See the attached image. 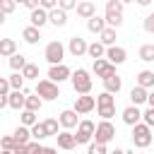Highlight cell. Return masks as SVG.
<instances>
[{
    "label": "cell",
    "mask_w": 154,
    "mask_h": 154,
    "mask_svg": "<svg viewBox=\"0 0 154 154\" xmlns=\"http://www.w3.org/2000/svg\"><path fill=\"white\" fill-rule=\"evenodd\" d=\"M106 26L111 29H118L123 24V2L120 0H108L106 2Z\"/></svg>",
    "instance_id": "1"
},
{
    "label": "cell",
    "mask_w": 154,
    "mask_h": 154,
    "mask_svg": "<svg viewBox=\"0 0 154 154\" xmlns=\"http://www.w3.org/2000/svg\"><path fill=\"white\" fill-rule=\"evenodd\" d=\"M70 82H72L75 94H89V91H91V77H89V72H87L84 67H77V70L72 72Z\"/></svg>",
    "instance_id": "2"
},
{
    "label": "cell",
    "mask_w": 154,
    "mask_h": 154,
    "mask_svg": "<svg viewBox=\"0 0 154 154\" xmlns=\"http://www.w3.org/2000/svg\"><path fill=\"white\" fill-rule=\"evenodd\" d=\"M152 140H154V135H152V128H149V125H144V123L132 125V144H135V147L144 149V147L152 144Z\"/></svg>",
    "instance_id": "3"
},
{
    "label": "cell",
    "mask_w": 154,
    "mask_h": 154,
    "mask_svg": "<svg viewBox=\"0 0 154 154\" xmlns=\"http://www.w3.org/2000/svg\"><path fill=\"white\" fill-rule=\"evenodd\" d=\"M36 94H38L43 101H55V99L60 96V89H58V84L51 82V79H38V82H36Z\"/></svg>",
    "instance_id": "4"
},
{
    "label": "cell",
    "mask_w": 154,
    "mask_h": 154,
    "mask_svg": "<svg viewBox=\"0 0 154 154\" xmlns=\"http://www.w3.org/2000/svg\"><path fill=\"white\" fill-rule=\"evenodd\" d=\"M113 137H116V128H113V123H111V120H101V123L96 125L94 142H96V144H108Z\"/></svg>",
    "instance_id": "5"
},
{
    "label": "cell",
    "mask_w": 154,
    "mask_h": 154,
    "mask_svg": "<svg viewBox=\"0 0 154 154\" xmlns=\"http://www.w3.org/2000/svg\"><path fill=\"white\" fill-rule=\"evenodd\" d=\"M94 132H96V125H94L91 120H79V125H77V135H75L77 144H91Z\"/></svg>",
    "instance_id": "6"
},
{
    "label": "cell",
    "mask_w": 154,
    "mask_h": 154,
    "mask_svg": "<svg viewBox=\"0 0 154 154\" xmlns=\"http://www.w3.org/2000/svg\"><path fill=\"white\" fill-rule=\"evenodd\" d=\"M43 55H46V60H48L51 65H60L63 58H65V46H63L60 41H51V43L46 46Z\"/></svg>",
    "instance_id": "7"
},
{
    "label": "cell",
    "mask_w": 154,
    "mask_h": 154,
    "mask_svg": "<svg viewBox=\"0 0 154 154\" xmlns=\"http://www.w3.org/2000/svg\"><path fill=\"white\" fill-rule=\"evenodd\" d=\"M72 77V70L67 67V65H51L48 67V79L51 82H55V84H60V82H65V79H70Z\"/></svg>",
    "instance_id": "8"
},
{
    "label": "cell",
    "mask_w": 154,
    "mask_h": 154,
    "mask_svg": "<svg viewBox=\"0 0 154 154\" xmlns=\"http://www.w3.org/2000/svg\"><path fill=\"white\" fill-rule=\"evenodd\" d=\"M125 58H128V51L123 46H108L106 48V60L111 65H120V63H125Z\"/></svg>",
    "instance_id": "9"
},
{
    "label": "cell",
    "mask_w": 154,
    "mask_h": 154,
    "mask_svg": "<svg viewBox=\"0 0 154 154\" xmlns=\"http://www.w3.org/2000/svg\"><path fill=\"white\" fill-rule=\"evenodd\" d=\"M91 70H94V75L96 77H108V75H116V65H111L106 58H99V60H94V65H91Z\"/></svg>",
    "instance_id": "10"
},
{
    "label": "cell",
    "mask_w": 154,
    "mask_h": 154,
    "mask_svg": "<svg viewBox=\"0 0 154 154\" xmlns=\"http://www.w3.org/2000/svg\"><path fill=\"white\" fill-rule=\"evenodd\" d=\"M94 106H96V99L94 96H89V94H79L77 99H75V111L77 113H89V111H94Z\"/></svg>",
    "instance_id": "11"
},
{
    "label": "cell",
    "mask_w": 154,
    "mask_h": 154,
    "mask_svg": "<svg viewBox=\"0 0 154 154\" xmlns=\"http://www.w3.org/2000/svg\"><path fill=\"white\" fill-rule=\"evenodd\" d=\"M58 123L65 128V130H72V128H77L79 125V118H77V111L75 108H65L60 116H58Z\"/></svg>",
    "instance_id": "12"
},
{
    "label": "cell",
    "mask_w": 154,
    "mask_h": 154,
    "mask_svg": "<svg viewBox=\"0 0 154 154\" xmlns=\"http://www.w3.org/2000/svg\"><path fill=\"white\" fill-rule=\"evenodd\" d=\"M87 48H89V43H87L82 36H72V38L67 41V51H70L75 58H82V55L87 53Z\"/></svg>",
    "instance_id": "13"
},
{
    "label": "cell",
    "mask_w": 154,
    "mask_h": 154,
    "mask_svg": "<svg viewBox=\"0 0 154 154\" xmlns=\"http://www.w3.org/2000/svg\"><path fill=\"white\" fill-rule=\"evenodd\" d=\"M24 103H26V94H24V89H19V91H10V96H7V106H10V108H14V111H24Z\"/></svg>",
    "instance_id": "14"
},
{
    "label": "cell",
    "mask_w": 154,
    "mask_h": 154,
    "mask_svg": "<svg viewBox=\"0 0 154 154\" xmlns=\"http://www.w3.org/2000/svg\"><path fill=\"white\" fill-rule=\"evenodd\" d=\"M140 120H142V111H140V106H128V108L123 111V123H125V125L132 128V125H137Z\"/></svg>",
    "instance_id": "15"
},
{
    "label": "cell",
    "mask_w": 154,
    "mask_h": 154,
    "mask_svg": "<svg viewBox=\"0 0 154 154\" xmlns=\"http://www.w3.org/2000/svg\"><path fill=\"white\" fill-rule=\"evenodd\" d=\"M77 14L82 19H91V17H96V5L91 0H79L77 2Z\"/></svg>",
    "instance_id": "16"
},
{
    "label": "cell",
    "mask_w": 154,
    "mask_h": 154,
    "mask_svg": "<svg viewBox=\"0 0 154 154\" xmlns=\"http://www.w3.org/2000/svg\"><path fill=\"white\" fill-rule=\"evenodd\" d=\"M29 22H31V26L41 29V26H46V24H48V12H46L43 7H36V10H31Z\"/></svg>",
    "instance_id": "17"
},
{
    "label": "cell",
    "mask_w": 154,
    "mask_h": 154,
    "mask_svg": "<svg viewBox=\"0 0 154 154\" xmlns=\"http://www.w3.org/2000/svg\"><path fill=\"white\" fill-rule=\"evenodd\" d=\"M103 89H106L108 94H118V91L123 89V79L118 77V72H116V75H108V77H103Z\"/></svg>",
    "instance_id": "18"
},
{
    "label": "cell",
    "mask_w": 154,
    "mask_h": 154,
    "mask_svg": "<svg viewBox=\"0 0 154 154\" xmlns=\"http://www.w3.org/2000/svg\"><path fill=\"white\" fill-rule=\"evenodd\" d=\"M55 137H58V147H60V149H75V147H77V140H75V135H72L70 130H63V132H58Z\"/></svg>",
    "instance_id": "19"
},
{
    "label": "cell",
    "mask_w": 154,
    "mask_h": 154,
    "mask_svg": "<svg viewBox=\"0 0 154 154\" xmlns=\"http://www.w3.org/2000/svg\"><path fill=\"white\" fill-rule=\"evenodd\" d=\"M147 96H149V91H147L144 87H140V84H135V87L130 89V101H132V106L147 103Z\"/></svg>",
    "instance_id": "20"
},
{
    "label": "cell",
    "mask_w": 154,
    "mask_h": 154,
    "mask_svg": "<svg viewBox=\"0 0 154 154\" xmlns=\"http://www.w3.org/2000/svg\"><path fill=\"white\" fill-rule=\"evenodd\" d=\"M48 22H51L53 26H65V24H67V12L60 10V7H55V10L48 12Z\"/></svg>",
    "instance_id": "21"
},
{
    "label": "cell",
    "mask_w": 154,
    "mask_h": 154,
    "mask_svg": "<svg viewBox=\"0 0 154 154\" xmlns=\"http://www.w3.org/2000/svg\"><path fill=\"white\" fill-rule=\"evenodd\" d=\"M17 53V41L14 38H0V55L2 58H12Z\"/></svg>",
    "instance_id": "22"
},
{
    "label": "cell",
    "mask_w": 154,
    "mask_h": 154,
    "mask_svg": "<svg viewBox=\"0 0 154 154\" xmlns=\"http://www.w3.org/2000/svg\"><path fill=\"white\" fill-rule=\"evenodd\" d=\"M12 137H14V142H17V144H26V142H31V128L19 125V128L12 132Z\"/></svg>",
    "instance_id": "23"
},
{
    "label": "cell",
    "mask_w": 154,
    "mask_h": 154,
    "mask_svg": "<svg viewBox=\"0 0 154 154\" xmlns=\"http://www.w3.org/2000/svg\"><path fill=\"white\" fill-rule=\"evenodd\" d=\"M22 38L26 41V43H38V38H41V29H36V26H24L22 29Z\"/></svg>",
    "instance_id": "24"
},
{
    "label": "cell",
    "mask_w": 154,
    "mask_h": 154,
    "mask_svg": "<svg viewBox=\"0 0 154 154\" xmlns=\"http://www.w3.org/2000/svg\"><path fill=\"white\" fill-rule=\"evenodd\" d=\"M87 55H89V58H94V60H99V58H106V46H103L101 41H94V43H89V48H87Z\"/></svg>",
    "instance_id": "25"
},
{
    "label": "cell",
    "mask_w": 154,
    "mask_h": 154,
    "mask_svg": "<svg viewBox=\"0 0 154 154\" xmlns=\"http://www.w3.org/2000/svg\"><path fill=\"white\" fill-rule=\"evenodd\" d=\"M87 29L91 31V34H101L103 29H106V19L103 17H91V19H87Z\"/></svg>",
    "instance_id": "26"
},
{
    "label": "cell",
    "mask_w": 154,
    "mask_h": 154,
    "mask_svg": "<svg viewBox=\"0 0 154 154\" xmlns=\"http://www.w3.org/2000/svg\"><path fill=\"white\" fill-rule=\"evenodd\" d=\"M137 84L144 87V89H154V72L152 70H142L137 75Z\"/></svg>",
    "instance_id": "27"
},
{
    "label": "cell",
    "mask_w": 154,
    "mask_h": 154,
    "mask_svg": "<svg viewBox=\"0 0 154 154\" xmlns=\"http://www.w3.org/2000/svg\"><path fill=\"white\" fill-rule=\"evenodd\" d=\"M99 36H101V43H103L106 48H108V46H116V29L106 26V29H103V31H101Z\"/></svg>",
    "instance_id": "28"
},
{
    "label": "cell",
    "mask_w": 154,
    "mask_h": 154,
    "mask_svg": "<svg viewBox=\"0 0 154 154\" xmlns=\"http://www.w3.org/2000/svg\"><path fill=\"white\" fill-rule=\"evenodd\" d=\"M10 67H12L14 72H22V70L26 67V58H24L22 53H14V55L10 58Z\"/></svg>",
    "instance_id": "29"
},
{
    "label": "cell",
    "mask_w": 154,
    "mask_h": 154,
    "mask_svg": "<svg viewBox=\"0 0 154 154\" xmlns=\"http://www.w3.org/2000/svg\"><path fill=\"white\" fill-rule=\"evenodd\" d=\"M140 60H144V63H154V43H144V46H140Z\"/></svg>",
    "instance_id": "30"
},
{
    "label": "cell",
    "mask_w": 154,
    "mask_h": 154,
    "mask_svg": "<svg viewBox=\"0 0 154 154\" xmlns=\"http://www.w3.org/2000/svg\"><path fill=\"white\" fill-rule=\"evenodd\" d=\"M41 106H43V99H41L38 94H36V96H26V103H24L26 111H34V113H36V111H41Z\"/></svg>",
    "instance_id": "31"
},
{
    "label": "cell",
    "mask_w": 154,
    "mask_h": 154,
    "mask_svg": "<svg viewBox=\"0 0 154 154\" xmlns=\"http://www.w3.org/2000/svg\"><path fill=\"white\" fill-rule=\"evenodd\" d=\"M24 79H38V65L36 63H26V67L22 70Z\"/></svg>",
    "instance_id": "32"
},
{
    "label": "cell",
    "mask_w": 154,
    "mask_h": 154,
    "mask_svg": "<svg viewBox=\"0 0 154 154\" xmlns=\"http://www.w3.org/2000/svg\"><path fill=\"white\" fill-rule=\"evenodd\" d=\"M10 87H12V91H19V89H24V75H22V72H14V75H10Z\"/></svg>",
    "instance_id": "33"
},
{
    "label": "cell",
    "mask_w": 154,
    "mask_h": 154,
    "mask_svg": "<svg viewBox=\"0 0 154 154\" xmlns=\"http://www.w3.org/2000/svg\"><path fill=\"white\" fill-rule=\"evenodd\" d=\"M96 106H116V96L108 94V91H101L96 96Z\"/></svg>",
    "instance_id": "34"
},
{
    "label": "cell",
    "mask_w": 154,
    "mask_h": 154,
    "mask_svg": "<svg viewBox=\"0 0 154 154\" xmlns=\"http://www.w3.org/2000/svg\"><path fill=\"white\" fill-rule=\"evenodd\" d=\"M58 125H60V123H58L55 118H46V120H43L46 135H48V137H55V135H58Z\"/></svg>",
    "instance_id": "35"
},
{
    "label": "cell",
    "mask_w": 154,
    "mask_h": 154,
    "mask_svg": "<svg viewBox=\"0 0 154 154\" xmlns=\"http://www.w3.org/2000/svg\"><path fill=\"white\" fill-rule=\"evenodd\" d=\"M38 120H36V113L34 111H22V125H26V128H31V125H36Z\"/></svg>",
    "instance_id": "36"
},
{
    "label": "cell",
    "mask_w": 154,
    "mask_h": 154,
    "mask_svg": "<svg viewBox=\"0 0 154 154\" xmlns=\"http://www.w3.org/2000/svg\"><path fill=\"white\" fill-rule=\"evenodd\" d=\"M31 137L38 142V140H43V137H48L46 135V128H43V123H36V125H31Z\"/></svg>",
    "instance_id": "37"
},
{
    "label": "cell",
    "mask_w": 154,
    "mask_h": 154,
    "mask_svg": "<svg viewBox=\"0 0 154 154\" xmlns=\"http://www.w3.org/2000/svg\"><path fill=\"white\" fill-rule=\"evenodd\" d=\"M99 108V116L103 118V120H111L113 116H116V106H96Z\"/></svg>",
    "instance_id": "38"
},
{
    "label": "cell",
    "mask_w": 154,
    "mask_h": 154,
    "mask_svg": "<svg viewBox=\"0 0 154 154\" xmlns=\"http://www.w3.org/2000/svg\"><path fill=\"white\" fill-rule=\"evenodd\" d=\"M14 144H17V142H14V137H12V135H5V137L0 140V149H7V152H12V149H14Z\"/></svg>",
    "instance_id": "39"
},
{
    "label": "cell",
    "mask_w": 154,
    "mask_h": 154,
    "mask_svg": "<svg viewBox=\"0 0 154 154\" xmlns=\"http://www.w3.org/2000/svg\"><path fill=\"white\" fill-rule=\"evenodd\" d=\"M14 7H17V2H14V0H0V12L12 14V12H14Z\"/></svg>",
    "instance_id": "40"
},
{
    "label": "cell",
    "mask_w": 154,
    "mask_h": 154,
    "mask_svg": "<svg viewBox=\"0 0 154 154\" xmlns=\"http://www.w3.org/2000/svg\"><path fill=\"white\" fill-rule=\"evenodd\" d=\"M142 120H144V125L154 128V108H152V106H149L147 111H142Z\"/></svg>",
    "instance_id": "41"
},
{
    "label": "cell",
    "mask_w": 154,
    "mask_h": 154,
    "mask_svg": "<svg viewBox=\"0 0 154 154\" xmlns=\"http://www.w3.org/2000/svg\"><path fill=\"white\" fill-rule=\"evenodd\" d=\"M58 7L70 12V10H77V0H58Z\"/></svg>",
    "instance_id": "42"
},
{
    "label": "cell",
    "mask_w": 154,
    "mask_h": 154,
    "mask_svg": "<svg viewBox=\"0 0 154 154\" xmlns=\"http://www.w3.org/2000/svg\"><path fill=\"white\" fill-rule=\"evenodd\" d=\"M87 154H108V152H106V144H96V142H91L89 149H87Z\"/></svg>",
    "instance_id": "43"
},
{
    "label": "cell",
    "mask_w": 154,
    "mask_h": 154,
    "mask_svg": "<svg viewBox=\"0 0 154 154\" xmlns=\"http://www.w3.org/2000/svg\"><path fill=\"white\" fill-rule=\"evenodd\" d=\"M142 26H144V31H147V34H154V12L144 17V22H142Z\"/></svg>",
    "instance_id": "44"
},
{
    "label": "cell",
    "mask_w": 154,
    "mask_h": 154,
    "mask_svg": "<svg viewBox=\"0 0 154 154\" xmlns=\"http://www.w3.org/2000/svg\"><path fill=\"white\" fill-rule=\"evenodd\" d=\"M38 7H43L46 12H51V10L58 7V0H38Z\"/></svg>",
    "instance_id": "45"
},
{
    "label": "cell",
    "mask_w": 154,
    "mask_h": 154,
    "mask_svg": "<svg viewBox=\"0 0 154 154\" xmlns=\"http://www.w3.org/2000/svg\"><path fill=\"white\" fill-rule=\"evenodd\" d=\"M10 79H0V94H5V96H10Z\"/></svg>",
    "instance_id": "46"
},
{
    "label": "cell",
    "mask_w": 154,
    "mask_h": 154,
    "mask_svg": "<svg viewBox=\"0 0 154 154\" xmlns=\"http://www.w3.org/2000/svg\"><path fill=\"white\" fill-rule=\"evenodd\" d=\"M12 154H29V144H14Z\"/></svg>",
    "instance_id": "47"
},
{
    "label": "cell",
    "mask_w": 154,
    "mask_h": 154,
    "mask_svg": "<svg viewBox=\"0 0 154 154\" xmlns=\"http://www.w3.org/2000/svg\"><path fill=\"white\" fill-rule=\"evenodd\" d=\"M24 7H29V10H36V7H38V0H24Z\"/></svg>",
    "instance_id": "48"
},
{
    "label": "cell",
    "mask_w": 154,
    "mask_h": 154,
    "mask_svg": "<svg viewBox=\"0 0 154 154\" xmlns=\"http://www.w3.org/2000/svg\"><path fill=\"white\" fill-rule=\"evenodd\" d=\"M38 154H58V149H55V147H43Z\"/></svg>",
    "instance_id": "49"
},
{
    "label": "cell",
    "mask_w": 154,
    "mask_h": 154,
    "mask_svg": "<svg viewBox=\"0 0 154 154\" xmlns=\"http://www.w3.org/2000/svg\"><path fill=\"white\" fill-rule=\"evenodd\" d=\"M147 103H149V106H152V108H154V89H152V91H149V96H147Z\"/></svg>",
    "instance_id": "50"
},
{
    "label": "cell",
    "mask_w": 154,
    "mask_h": 154,
    "mask_svg": "<svg viewBox=\"0 0 154 154\" xmlns=\"http://www.w3.org/2000/svg\"><path fill=\"white\" fill-rule=\"evenodd\" d=\"M5 106H7V96H5V94H0V108H5Z\"/></svg>",
    "instance_id": "51"
},
{
    "label": "cell",
    "mask_w": 154,
    "mask_h": 154,
    "mask_svg": "<svg viewBox=\"0 0 154 154\" xmlns=\"http://www.w3.org/2000/svg\"><path fill=\"white\" fill-rule=\"evenodd\" d=\"M135 2H137V5H140V7H147V5H149V2H152V0H135Z\"/></svg>",
    "instance_id": "52"
},
{
    "label": "cell",
    "mask_w": 154,
    "mask_h": 154,
    "mask_svg": "<svg viewBox=\"0 0 154 154\" xmlns=\"http://www.w3.org/2000/svg\"><path fill=\"white\" fill-rule=\"evenodd\" d=\"M108 154H125V152H123V149H118V147H116V149H113V152H108Z\"/></svg>",
    "instance_id": "53"
},
{
    "label": "cell",
    "mask_w": 154,
    "mask_h": 154,
    "mask_svg": "<svg viewBox=\"0 0 154 154\" xmlns=\"http://www.w3.org/2000/svg\"><path fill=\"white\" fill-rule=\"evenodd\" d=\"M5 17H7V14H5V12H0V26H2V22H5Z\"/></svg>",
    "instance_id": "54"
},
{
    "label": "cell",
    "mask_w": 154,
    "mask_h": 154,
    "mask_svg": "<svg viewBox=\"0 0 154 154\" xmlns=\"http://www.w3.org/2000/svg\"><path fill=\"white\" fill-rule=\"evenodd\" d=\"M0 154H12V152H7V149H0Z\"/></svg>",
    "instance_id": "55"
},
{
    "label": "cell",
    "mask_w": 154,
    "mask_h": 154,
    "mask_svg": "<svg viewBox=\"0 0 154 154\" xmlns=\"http://www.w3.org/2000/svg\"><path fill=\"white\" fill-rule=\"evenodd\" d=\"M120 2H123V5H128V2H135V0H120Z\"/></svg>",
    "instance_id": "56"
},
{
    "label": "cell",
    "mask_w": 154,
    "mask_h": 154,
    "mask_svg": "<svg viewBox=\"0 0 154 154\" xmlns=\"http://www.w3.org/2000/svg\"><path fill=\"white\" fill-rule=\"evenodd\" d=\"M14 2H17V5H24V0H14Z\"/></svg>",
    "instance_id": "57"
},
{
    "label": "cell",
    "mask_w": 154,
    "mask_h": 154,
    "mask_svg": "<svg viewBox=\"0 0 154 154\" xmlns=\"http://www.w3.org/2000/svg\"><path fill=\"white\" fill-rule=\"evenodd\" d=\"M125 154H135V152H125Z\"/></svg>",
    "instance_id": "58"
},
{
    "label": "cell",
    "mask_w": 154,
    "mask_h": 154,
    "mask_svg": "<svg viewBox=\"0 0 154 154\" xmlns=\"http://www.w3.org/2000/svg\"><path fill=\"white\" fill-rule=\"evenodd\" d=\"M0 58H2V55H0Z\"/></svg>",
    "instance_id": "59"
},
{
    "label": "cell",
    "mask_w": 154,
    "mask_h": 154,
    "mask_svg": "<svg viewBox=\"0 0 154 154\" xmlns=\"http://www.w3.org/2000/svg\"><path fill=\"white\" fill-rule=\"evenodd\" d=\"M0 79H2V77H0Z\"/></svg>",
    "instance_id": "60"
}]
</instances>
